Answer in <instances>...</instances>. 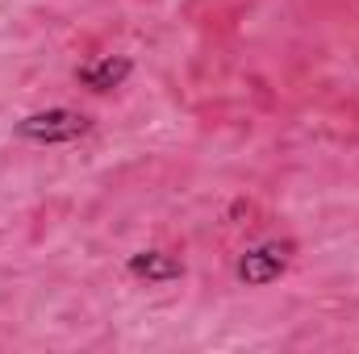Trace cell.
<instances>
[{"label": "cell", "instance_id": "6da1fadb", "mask_svg": "<svg viewBox=\"0 0 359 354\" xmlns=\"http://www.w3.org/2000/svg\"><path fill=\"white\" fill-rule=\"evenodd\" d=\"M92 129L88 113H76V108H46V113H29L25 121H17V138L34 142V146H63V142H76Z\"/></svg>", "mask_w": 359, "mask_h": 354}, {"label": "cell", "instance_id": "7a4b0ae2", "mask_svg": "<svg viewBox=\"0 0 359 354\" xmlns=\"http://www.w3.org/2000/svg\"><path fill=\"white\" fill-rule=\"evenodd\" d=\"M288 259H292V242H264V246H251L234 271H238V279L247 288H268L284 275Z\"/></svg>", "mask_w": 359, "mask_h": 354}, {"label": "cell", "instance_id": "3957f363", "mask_svg": "<svg viewBox=\"0 0 359 354\" xmlns=\"http://www.w3.org/2000/svg\"><path fill=\"white\" fill-rule=\"evenodd\" d=\"M130 71H134V63L130 59H100V63H84L80 71H76V80L84 84V88H92V92H113V88H121L126 80H130Z\"/></svg>", "mask_w": 359, "mask_h": 354}, {"label": "cell", "instance_id": "277c9868", "mask_svg": "<svg viewBox=\"0 0 359 354\" xmlns=\"http://www.w3.org/2000/svg\"><path fill=\"white\" fill-rule=\"evenodd\" d=\"M130 275H138V279H151V283H172L184 275V263L172 259L168 250H142V255H134L130 259Z\"/></svg>", "mask_w": 359, "mask_h": 354}]
</instances>
